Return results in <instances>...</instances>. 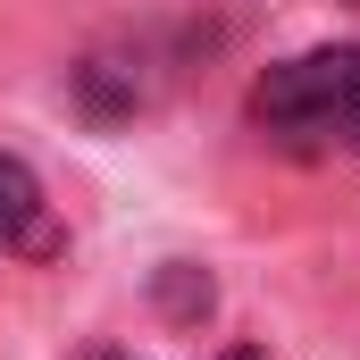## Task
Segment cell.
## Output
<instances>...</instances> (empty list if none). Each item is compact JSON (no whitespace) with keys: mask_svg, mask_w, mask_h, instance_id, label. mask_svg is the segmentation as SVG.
<instances>
[{"mask_svg":"<svg viewBox=\"0 0 360 360\" xmlns=\"http://www.w3.org/2000/svg\"><path fill=\"white\" fill-rule=\"evenodd\" d=\"M252 126L285 151H360V42L276 59L252 84Z\"/></svg>","mask_w":360,"mask_h":360,"instance_id":"6da1fadb","label":"cell"},{"mask_svg":"<svg viewBox=\"0 0 360 360\" xmlns=\"http://www.w3.org/2000/svg\"><path fill=\"white\" fill-rule=\"evenodd\" d=\"M0 252H25V260H51L59 252V226H51V201L25 160L0 151Z\"/></svg>","mask_w":360,"mask_h":360,"instance_id":"7a4b0ae2","label":"cell"},{"mask_svg":"<svg viewBox=\"0 0 360 360\" xmlns=\"http://www.w3.org/2000/svg\"><path fill=\"white\" fill-rule=\"evenodd\" d=\"M226 360H260V352H226Z\"/></svg>","mask_w":360,"mask_h":360,"instance_id":"3957f363","label":"cell"},{"mask_svg":"<svg viewBox=\"0 0 360 360\" xmlns=\"http://www.w3.org/2000/svg\"><path fill=\"white\" fill-rule=\"evenodd\" d=\"M101 360H134V352H101Z\"/></svg>","mask_w":360,"mask_h":360,"instance_id":"277c9868","label":"cell"},{"mask_svg":"<svg viewBox=\"0 0 360 360\" xmlns=\"http://www.w3.org/2000/svg\"><path fill=\"white\" fill-rule=\"evenodd\" d=\"M352 8H360V0H352Z\"/></svg>","mask_w":360,"mask_h":360,"instance_id":"5b68a950","label":"cell"}]
</instances>
